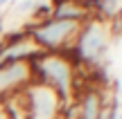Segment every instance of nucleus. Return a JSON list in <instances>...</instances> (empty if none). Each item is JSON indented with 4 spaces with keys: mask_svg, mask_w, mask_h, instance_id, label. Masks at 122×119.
<instances>
[{
    "mask_svg": "<svg viewBox=\"0 0 122 119\" xmlns=\"http://www.w3.org/2000/svg\"><path fill=\"white\" fill-rule=\"evenodd\" d=\"M34 81L45 83L63 99V103L75 101L79 85V70L59 52H41L32 58Z\"/></svg>",
    "mask_w": 122,
    "mask_h": 119,
    "instance_id": "nucleus-1",
    "label": "nucleus"
},
{
    "mask_svg": "<svg viewBox=\"0 0 122 119\" xmlns=\"http://www.w3.org/2000/svg\"><path fill=\"white\" fill-rule=\"evenodd\" d=\"M34 81L30 61H7L0 63V101L23 92Z\"/></svg>",
    "mask_w": 122,
    "mask_h": 119,
    "instance_id": "nucleus-4",
    "label": "nucleus"
},
{
    "mask_svg": "<svg viewBox=\"0 0 122 119\" xmlns=\"http://www.w3.org/2000/svg\"><path fill=\"white\" fill-rule=\"evenodd\" d=\"M18 97L25 119H61V110L66 103L50 85L32 81L23 92H18Z\"/></svg>",
    "mask_w": 122,
    "mask_h": 119,
    "instance_id": "nucleus-3",
    "label": "nucleus"
},
{
    "mask_svg": "<svg viewBox=\"0 0 122 119\" xmlns=\"http://www.w3.org/2000/svg\"><path fill=\"white\" fill-rule=\"evenodd\" d=\"M0 119H9V115H7V108H5V103L0 101Z\"/></svg>",
    "mask_w": 122,
    "mask_h": 119,
    "instance_id": "nucleus-5",
    "label": "nucleus"
},
{
    "mask_svg": "<svg viewBox=\"0 0 122 119\" xmlns=\"http://www.w3.org/2000/svg\"><path fill=\"white\" fill-rule=\"evenodd\" d=\"M86 2H88V4H91V7H93V9H95V13H97V2H100V0H86Z\"/></svg>",
    "mask_w": 122,
    "mask_h": 119,
    "instance_id": "nucleus-6",
    "label": "nucleus"
},
{
    "mask_svg": "<svg viewBox=\"0 0 122 119\" xmlns=\"http://www.w3.org/2000/svg\"><path fill=\"white\" fill-rule=\"evenodd\" d=\"M84 22L77 20H59V18H48L43 22H30L25 25L30 38L41 47V52H66L75 45L77 34Z\"/></svg>",
    "mask_w": 122,
    "mask_h": 119,
    "instance_id": "nucleus-2",
    "label": "nucleus"
}]
</instances>
